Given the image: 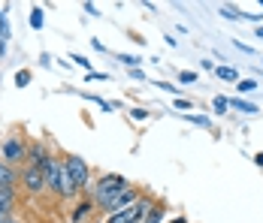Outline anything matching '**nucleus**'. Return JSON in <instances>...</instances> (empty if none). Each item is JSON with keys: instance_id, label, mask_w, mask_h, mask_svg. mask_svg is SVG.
<instances>
[{"instance_id": "nucleus-7", "label": "nucleus", "mask_w": 263, "mask_h": 223, "mask_svg": "<svg viewBox=\"0 0 263 223\" xmlns=\"http://www.w3.org/2000/svg\"><path fill=\"white\" fill-rule=\"evenodd\" d=\"M52 157H54V154L49 151V145H46V142H30V148H27V166L46 169Z\"/></svg>"}, {"instance_id": "nucleus-25", "label": "nucleus", "mask_w": 263, "mask_h": 223, "mask_svg": "<svg viewBox=\"0 0 263 223\" xmlns=\"http://www.w3.org/2000/svg\"><path fill=\"white\" fill-rule=\"evenodd\" d=\"M130 118H133V121H145V118H148V112H145V109H133Z\"/></svg>"}, {"instance_id": "nucleus-12", "label": "nucleus", "mask_w": 263, "mask_h": 223, "mask_svg": "<svg viewBox=\"0 0 263 223\" xmlns=\"http://www.w3.org/2000/svg\"><path fill=\"white\" fill-rule=\"evenodd\" d=\"M91 208H94V199H82L79 205H76V211H73V220L82 223V220H85V214H88Z\"/></svg>"}, {"instance_id": "nucleus-6", "label": "nucleus", "mask_w": 263, "mask_h": 223, "mask_svg": "<svg viewBox=\"0 0 263 223\" xmlns=\"http://www.w3.org/2000/svg\"><path fill=\"white\" fill-rule=\"evenodd\" d=\"M139 199H142V190H139V187H133V184H130L127 190H121L118 196L112 199V202L106 205L103 211H106V214H118V211H127V208H133V205H136Z\"/></svg>"}, {"instance_id": "nucleus-28", "label": "nucleus", "mask_w": 263, "mask_h": 223, "mask_svg": "<svg viewBox=\"0 0 263 223\" xmlns=\"http://www.w3.org/2000/svg\"><path fill=\"white\" fill-rule=\"evenodd\" d=\"M254 163H257V166H263V151H260V154H254Z\"/></svg>"}, {"instance_id": "nucleus-24", "label": "nucleus", "mask_w": 263, "mask_h": 223, "mask_svg": "<svg viewBox=\"0 0 263 223\" xmlns=\"http://www.w3.org/2000/svg\"><path fill=\"white\" fill-rule=\"evenodd\" d=\"M158 88H160V91H170V94H176V97H179V88H176V85H170V82H158Z\"/></svg>"}, {"instance_id": "nucleus-21", "label": "nucleus", "mask_w": 263, "mask_h": 223, "mask_svg": "<svg viewBox=\"0 0 263 223\" xmlns=\"http://www.w3.org/2000/svg\"><path fill=\"white\" fill-rule=\"evenodd\" d=\"M221 15H224V18H230V22H242V12H236V9H230V6H224V9H221Z\"/></svg>"}, {"instance_id": "nucleus-9", "label": "nucleus", "mask_w": 263, "mask_h": 223, "mask_svg": "<svg viewBox=\"0 0 263 223\" xmlns=\"http://www.w3.org/2000/svg\"><path fill=\"white\" fill-rule=\"evenodd\" d=\"M15 202H18V190H12V187H0V211L12 214V211H15Z\"/></svg>"}, {"instance_id": "nucleus-1", "label": "nucleus", "mask_w": 263, "mask_h": 223, "mask_svg": "<svg viewBox=\"0 0 263 223\" xmlns=\"http://www.w3.org/2000/svg\"><path fill=\"white\" fill-rule=\"evenodd\" d=\"M130 187V181L124 178V175H115V172H106L100 175L97 181H94V190H91V199H94V205L97 208H106L112 199L118 196L121 190H127Z\"/></svg>"}, {"instance_id": "nucleus-32", "label": "nucleus", "mask_w": 263, "mask_h": 223, "mask_svg": "<svg viewBox=\"0 0 263 223\" xmlns=\"http://www.w3.org/2000/svg\"><path fill=\"white\" fill-rule=\"evenodd\" d=\"M260 6H263V0H260Z\"/></svg>"}, {"instance_id": "nucleus-3", "label": "nucleus", "mask_w": 263, "mask_h": 223, "mask_svg": "<svg viewBox=\"0 0 263 223\" xmlns=\"http://www.w3.org/2000/svg\"><path fill=\"white\" fill-rule=\"evenodd\" d=\"M43 172H46L49 193H54L58 199H70L73 196V190H70V178H67V169H64V157H52L49 166H46Z\"/></svg>"}, {"instance_id": "nucleus-30", "label": "nucleus", "mask_w": 263, "mask_h": 223, "mask_svg": "<svg viewBox=\"0 0 263 223\" xmlns=\"http://www.w3.org/2000/svg\"><path fill=\"white\" fill-rule=\"evenodd\" d=\"M254 36H260V39H263V27H257V33H254Z\"/></svg>"}, {"instance_id": "nucleus-10", "label": "nucleus", "mask_w": 263, "mask_h": 223, "mask_svg": "<svg viewBox=\"0 0 263 223\" xmlns=\"http://www.w3.org/2000/svg\"><path fill=\"white\" fill-rule=\"evenodd\" d=\"M230 109H236V112H242V115H257V106L254 103H248V99H230Z\"/></svg>"}, {"instance_id": "nucleus-13", "label": "nucleus", "mask_w": 263, "mask_h": 223, "mask_svg": "<svg viewBox=\"0 0 263 223\" xmlns=\"http://www.w3.org/2000/svg\"><path fill=\"white\" fill-rule=\"evenodd\" d=\"M43 25H46L43 9H40V6H33V9H30V27H33V30H43Z\"/></svg>"}, {"instance_id": "nucleus-20", "label": "nucleus", "mask_w": 263, "mask_h": 223, "mask_svg": "<svg viewBox=\"0 0 263 223\" xmlns=\"http://www.w3.org/2000/svg\"><path fill=\"white\" fill-rule=\"evenodd\" d=\"M184 118H187L191 124H197V127H212L209 118H203V115H184Z\"/></svg>"}, {"instance_id": "nucleus-14", "label": "nucleus", "mask_w": 263, "mask_h": 223, "mask_svg": "<svg viewBox=\"0 0 263 223\" xmlns=\"http://www.w3.org/2000/svg\"><path fill=\"white\" fill-rule=\"evenodd\" d=\"M215 75L224 78V82H239V73L236 70H230V67H215Z\"/></svg>"}, {"instance_id": "nucleus-29", "label": "nucleus", "mask_w": 263, "mask_h": 223, "mask_svg": "<svg viewBox=\"0 0 263 223\" xmlns=\"http://www.w3.org/2000/svg\"><path fill=\"white\" fill-rule=\"evenodd\" d=\"M9 217H12V214H6V211H0V223H6Z\"/></svg>"}, {"instance_id": "nucleus-18", "label": "nucleus", "mask_w": 263, "mask_h": 223, "mask_svg": "<svg viewBox=\"0 0 263 223\" xmlns=\"http://www.w3.org/2000/svg\"><path fill=\"white\" fill-rule=\"evenodd\" d=\"M15 85H18V88H27V85H30V73H27V70H18V73H15Z\"/></svg>"}, {"instance_id": "nucleus-16", "label": "nucleus", "mask_w": 263, "mask_h": 223, "mask_svg": "<svg viewBox=\"0 0 263 223\" xmlns=\"http://www.w3.org/2000/svg\"><path fill=\"white\" fill-rule=\"evenodd\" d=\"M236 88H239V94H251V91H257V82L254 78H239Z\"/></svg>"}, {"instance_id": "nucleus-23", "label": "nucleus", "mask_w": 263, "mask_h": 223, "mask_svg": "<svg viewBox=\"0 0 263 223\" xmlns=\"http://www.w3.org/2000/svg\"><path fill=\"white\" fill-rule=\"evenodd\" d=\"M173 106H176V109H194V103H191V99H182V97H176V103H173Z\"/></svg>"}, {"instance_id": "nucleus-19", "label": "nucleus", "mask_w": 263, "mask_h": 223, "mask_svg": "<svg viewBox=\"0 0 263 223\" xmlns=\"http://www.w3.org/2000/svg\"><path fill=\"white\" fill-rule=\"evenodd\" d=\"M179 82H182V85H194V82H197V73H194V70H182V73H179Z\"/></svg>"}, {"instance_id": "nucleus-27", "label": "nucleus", "mask_w": 263, "mask_h": 223, "mask_svg": "<svg viewBox=\"0 0 263 223\" xmlns=\"http://www.w3.org/2000/svg\"><path fill=\"white\" fill-rule=\"evenodd\" d=\"M233 46H236L239 51H245V54H254V49H251V46H245V43H239V39L233 43Z\"/></svg>"}, {"instance_id": "nucleus-26", "label": "nucleus", "mask_w": 263, "mask_h": 223, "mask_svg": "<svg viewBox=\"0 0 263 223\" xmlns=\"http://www.w3.org/2000/svg\"><path fill=\"white\" fill-rule=\"evenodd\" d=\"M130 78H136V82H145V73L136 67V70H130Z\"/></svg>"}, {"instance_id": "nucleus-5", "label": "nucleus", "mask_w": 263, "mask_h": 223, "mask_svg": "<svg viewBox=\"0 0 263 223\" xmlns=\"http://www.w3.org/2000/svg\"><path fill=\"white\" fill-rule=\"evenodd\" d=\"M22 190H25L27 196H43V193L49 190L46 172L36 169V166H25V169H22Z\"/></svg>"}, {"instance_id": "nucleus-31", "label": "nucleus", "mask_w": 263, "mask_h": 223, "mask_svg": "<svg viewBox=\"0 0 263 223\" xmlns=\"http://www.w3.org/2000/svg\"><path fill=\"white\" fill-rule=\"evenodd\" d=\"M173 223H187V220H184V217H176V220H173Z\"/></svg>"}, {"instance_id": "nucleus-22", "label": "nucleus", "mask_w": 263, "mask_h": 223, "mask_svg": "<svg viewBox=\"0 0 263 223\" xmlns=\"http://www.w3.org/2000/svg\"><path fill=\"white\" fill-rule=\"evenodd\" d=\"M70 60H76L82 70H88V73H91V60H88V57H82V54H70Z\"/></svg>"}, {"instance_id": "nucleus-11", "label": "nucleus", "mask_w": 263, "mask_h": 223, "mask_svg": "<svg viewBox=\"0 0 263 223\" xmlns=\"http://www.w3.org/2000/svg\"><path fill=\"white\" fill-rule=\"evenodd\" d=\"M163 214H166V205H163V202H155V208L148 211V217L142 223H163Z\"/></svg>"}, {"instance_id": "nucleus-15", "label": "nucleus", "mask_w": 263, "mask_h": 223, "mask_svg": "<svg viewBox=\"0 0 263 223\" xmlns=\"http://www.w3.org/2000/svg\"><path fill=\"white\" fill-rule=\"evenodd\" d=\"M106 223H133V208L118 211V214H109V220H106Z\"/></svg>"}, {"instance_id": "nucleus-2", "label": "nucleus", "mask_w": 263, "mask_h": 223, "mask_svg": "<svg viewBox=\"0 0 263 223\" xmlns=\"http://www.w3.org/2000/svg\"><path fill=\"white\" fill-rule=\"evenodd\" d=\"M64 169H67V178H70L73 196H79V193H85V190L91 187V166H88L82 157L67 154V157H64Z\"/></svg>"}, {"instance_id": "nucleus-17", "label": "nucleus", "mask_w": 263, "mask_h": 223, "mask_svg": "<svg viewBox=\"0 0 263 223\" xmlns=\"http://www.w3.org/2000/svg\"><path fill=\"white\" fill-rule=\"evenodd\" d=\"M227 106H230V99H227V97H215V99H212V109H215L218 115H221V112H227Z\"/></svg>"}, {"instance_id": "nucleus-4", "label": "nucleus", "mask_w": 263, "mask_h": 223, "mask_svg": "<svg viewBox=\"0 0 263 223\" xmlns=\"http://www.w3.org/2000/svg\"><path fill=\"white\" fill-rule=\"evenodd\" d=\"M27 148H30V142H27L25 136H6L3 142H0V160L6 163V166H12V169H25L27 166Z\"/></svg>"}, {"instance_id": "nucleus-8", "label": "nucleus", "mask_w": 263, "mask_h": 223, "mask_svg": "<svg viewBox=\"0 0 263 223\" xmlns=\"http://www.w3.org/2000/svg\"><path fill=\"white\" fill-rule=\"evenodd\" d=\"M18 184H22V172L12 169V166H6V163L0 160V187H12V190H18Z\"/></svg>"}]
</instances>
